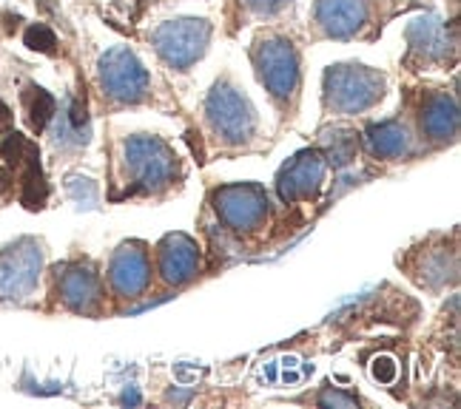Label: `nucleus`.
Listing matches in <instances>:
<instances>
[{
    "label": "nucleus",
    "instance_id": "f257e3e1",
    "mask_svg": "<svg viewBox=\"0 0 461 409\" xmlns=\"http://www.w3.org/2000/svg\"><path fill=\"white\" fill-rule=\"evenodd\" d=\"M384 94V77L367 66H330L325 71V102L339 114H359Z\"/></svg>",
    "mask_w": 461,
    "mask_h": 409
},
{
    "label": "nucleus",
    "instance_id": "f03ea898",
    "mask_svg": "<svg viewBox=\"0 0 461 409\" xmlns=\"http://www.w3.org/2000/svg\"><path fill=\"white\" fill-rule=\"evenodd\" d=\"M126 163L134 173V188L126 191V197L163 191L176 176V156L159 137H131L126 142Z\"/></svg>",
    "mask_w": 461,
    "mask_h": 409
},
{
    "label": "nucleus",
    "instance_id": "7ed1b4c3",
    "mask_svg": "<svg viewBox=\"0 0 461 409\" xmlns=\"http://www.w3.org/2000/svg\"><path fill=\"white\" fill-rule=\"evenodd\" d=\"M211 40V23L197 21V17H180V21H168L154 31V49L168 66L185 71L197 63Z\"/></svg>",
    "mask_w": 461,
    "mask_h": 409
},
{
    "label": "nucleus",
    "instance_id": "20e7f679",
    "mask_svg": "<svg viewBox=\"0 0 461 409\" xmlns=\"http://www.w3.org/2000/svg\"><path fill=\"white\" fill-rule=\"evenodd\" d=\"M205 111H208V120L214 131L230 142V146H237V142H245L251 139L254 134V109L248 105V100L237 92V88H230L225 83L211 88V94L205 100Z\"/></svg>",
    "mask_w": 461,
    "mask_h": 409
},
{
    "label": "nucleus",
    "instance_id": "39448f33",
    "mask_svg": "<svg viewBox=\"0 0 461 409\" xmlns=\"http://www.w3.org/2000/svg\"><path fill=\"white\" fill-rule=\"evenodd\" d=\"M257 75L276 100H288L299 85V58L291 40L271 38L254 51Z\"/></svg>",
    "mask_w": 461,
    "mask_h": 409
},
{
    "label": "nucleus",
    "instance_id": "423d86ee",
    "mask_svg": "<svg viewBox=\"0 0 461 409\" xmlns=\"http://www.w3.org/2000/svg\"><path fill=\"white\" fill-rule=\"evenodd\" d=\"M100 83L117 102H140L149 92V71L129 49H112L100 60Z\"/></svg>",
    "mask_w": 461,
    "mask_h": 409
},
{
    "label": "nucleus",
    "instance_id": "0eeeda50",
    "mask_svg": "<svg viewBox=\"0 0 461 409\" xmlns=\"http://www.w3.org/2000/svg\"><path fill=\"white\" fill-rule=\"evenodd\" d=\"M214 208L220 219L234 230H254L268 217V197L259 185H225L214 193Z\"/></svg>",
    "mask_w": 461,
    "mask_h": 409
},
{
    "label": "nucleus",
    "instance_id": "6e6552de",
    "mask_svg": "<svg viewBox=\"0 0 461 409\" xmlns=\"http://www.w3.org/2000/svg\"><path fill=\"white\" fill-rule=\"evenodd\" d=\"M325 156L322 151H299L294 159H288L285 168L279 171V197L282 202H299V200H313L325 182Z\"/></svg>",
    "mask_w": 461,
    "mask_h": 409
},
{
    "label": "nucleus",
    "instance_id": "1a4fd4ad",
    "mask_svg": "<svg viewBox=\"0 0 461 409\" xmlns=\"http://www.w3.org/2000/svg\"><path fill=\"white\" fill-rule=\"evenodd\" d=\"M41 276V251L34 242H21L0 253V298H23Z\"/></svg>",
    "mask_w": 461,
    "mask_h": 409
},
{
    "label": "nucleus",
    "instance_id": "9d476101",
    "mask_svg": "<svg viewBox=\"0 0 461 409\" xmlns=\"http://www.w3.org/2000/svg\"><path fill=\"white\" fill-rule=\"evenodd\" d=\"M109 281L120 296H140L151 281V262L140 242L122 245L109 264Z\"/></svg>",
    "mask_w": 461,
    "mask_h": 409
},
{
    "label": "nucleus",
    "instance_id": "9b49d317",
    "mask_svg": "<svg viewBox=\"0 0 461 409\" xmlns=\"http://www.w3.org/2000/svg\"><path fill=\"white\" fill-rule=\"evenodd\" d=\"M316 23L328 38H353L367 23V0H316Z\"/></svg>",
    "mask_w": 461,
    "mask_h": 409
},
{
    "label": "nucleus",
    "instance_id": "f8f14e48",
    "mask_svg": "<svg viewBox=\"0 0 461 409\" xmlns=\"http://www.w3.org/2000/svg\"><path fill=\"white\" fill-rule=\"evenodd\" d=\"M200 271V247L185 234H171L159 245V276L168 284H185Z\"/></svg>",
    "mask_w": 461,
    "mask_h": 409
},
{
    "label": "nucleus",
    "instance_id": "ddd939ff",
    "mask_svg": "<svg viewBox=\"0 0 461 409\" xmlns=\"http://www.w3.org/2000/svg\"><path fill=\"white\" fill-rule=\"evenodd\" d=\"M100 279L92 268H83V264H75V268H66L60 276V298L66 307H72L77 313H92L100 305Z\"/></svg>",
    "mask_w": 461,
    "mask_h": 409
},
{
    "label": "nucleus",
    "instance_id": "4468645a",
    "mask_svg": "<svg viewBox=\"0 0 461 409\" xmlns=\"http://www.w3.org/2000/svg\"><path fill=\"white\" fill-rule=\"evenodd\" d=\"M407 43L424 60H441L450 51V34L447 26L436 14H421L407 26Z\"/></svg>",
    "mask_w": 461,
    "mask_h": 409
},
{
    "label": "nucleus",
    "instance_id": "2eb2a0df",
    "mask_svg": "<svg viewBox=\"0 0 461 409\" xmlns=\"http://www.w3.org/2000/svg\"><path fill=\"white\" fill-rule=\"evenodd\" d=\"M458 102L450 94H430L421 109V129L430 139H453L458 134Z\"/></svg>",
    "mask_w": 461,
    "mask_h": 409
},
{
    "label": "nucleus",
    "instance_id": "dca6fc26",
    "mask_svg": "<svg viewBox=\"0 0 461 409\" xmlns=\"http://www.w3.org/2000/svg\"><path fill=\"white\" fill-rule=\"evenodd\" d=\"M367 148L379 159H396L411 151V134H407L404 126H399L396 120H387L367 129Z\"/></svg>",
    "mask_w": 461,
    "mask_h": 409
},
{
    "label": "nucleus",
    "instance_id": "f3484780",
    "mask_svg": "<svg viewBox=\"0 0 461 409\" xmlns=\"http://www.w3.org/2000/svg\"><path fill=\"white\" fill-rule=\"evenodd\" d=\"M49 197V185H46V176L41 168V151L34 146L23 163V180H21V202L29 210H41L46 205Z\"/></svg>",
    "mask_w": 461,
    "mask_h": 409
},
{
    "label": "nucleus",
    "instance_id": "a211bd4d",
    "mask_svg": "<svg viewBox=\"0 0 461 409\" xmlns=\"http://www.w3.org/2000/svg\"><path fill=\"white\" fill-rule=\"evenodd\" d=\"M357 151H359V134L353 129L336 126L322 134V156L333 168H345L348 163H353Z\"/></svg>",
    "mask_w": 461,
    "mask_h": 409
},
{
    "label": "nucleus",
    "instance_id": "6ab92c4d",
    "mask_svg": "<svg viewBox=\"0 0 461 409\" xmlns=\"http://www.w3.org/2000/svg\"><path fill=\"white\" fill-rule=\"evenodd\" d=\"M23 102H26V111H29V122H32V129L34 131H43L49 122H51V117H55V111H58V102H55V97H51L46 88H41V85H32V88H26V94H23Z\"/></svg>",
    "mask_w": 461,
    "mask_h": 409
},
{
    "label": "nucleus",
    "instance_id": "aec40b11",
    "mask_svg": "<svg viewBox=\"0 0 461 409\" xmlns=\"http://www.w3.org/2000/svg\"><path fill=\"white\" fill-rule=\"evenodd\" d=\"M32 148H34V142H29L23 134L9 131L6 139H4V146H0V159H4V165L9 171L23 168V163H26V156H29Z\"/></svg>",
    "mask_w": 461,
    "mask_h": 409
},
{
    "label": "nucleus",
    "instance_id": "412c9836",
    "mask_svg": "<svg viewBox=\"0 0 461 409\" xmlns=\"http://www.w3.org/2000/svg\"><path fill=\"white\" fill-rule=\"evenodd\" d=\"M23 40H26V46L32 51H41V55H55V51H58V34L51 31L49 26H43V23L29 26L26 34H23Z\"/></svg>",
    "mask_w": 461,
    "mask_h": 409
},
{
    "label": "nucleus",
    "instance_id": "4be33fe9",
    "mask_svg": "<svg viewBox=\"0 0 461 409\" xmlns=\"http://www.w3.org/2000/svg\"><path fill=\"white\" fill-rule=\"evenodd\" d=\"M396 372H399L396 361L390 359V355H379L376 364H374V378L379 384H393L396 381Z\"/></svg>",
    "mask_w": 461,
    "mask_h": 409
},
{
    "label": "nucleus",
    "instance_id": "5701e85b",
    "mask_svg": "<svg viewBox=\"0 0 461 409\" xmlns=\"http://www.w3.org/2000/svg\"><path fill=\"white\" fill-rule=\"evenodd\" d=\"M319 406H357V398L353 396H342V393H336V389H325L322 396H319Z\"/></svg>",
    "mask_w": 461,
    "mask_h": 409
},
{
    "label": "nucleus",
    "instance_id": "b1692460",
    "mask_svg": "<svg viewBox=\"0 0 461 409\" xmlns=\"http://www.w3.org/2000/svg\"><path fill=\"white\" fill-rule=\"evenodd\" d=\"M285 4H288V0H245V6L251 12H257V14H274Z\"/></svg>",
    "mask_w": 461,
    "mask_h": 409
},
{
    "label": "nucleus",
    "instance_id": "393cba45",
    "mask_svg": "<svg viewBox=\"0 0 461 409\" xmlns=\"http://www.w3.org/2000/svg\"><path fill=\"white\" fill-rule=\"evenodd\" d=\"M12 109H9V105L4 102V100H0V134H4V131H9L12 129Z\"/></svg>",
    "mask_w": 461,
    "mask_h": 409
},
{
    "label": "nucleus",
    "instance_id": "a878e982",
    "mask_svg": "<svg viewBox=\"0 0 461 409\" xmlns=\"http://www.w3.org/2000/svg\"><path fill=\"white\" fill-rule=\"evenodd\" d=\"M122 404H131V406H137V404H140V396L134 393V389H129V393H122Z\"/></svg>",
    "mask_w": 461,
    "mask_h": 409
}]
</instances>
